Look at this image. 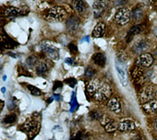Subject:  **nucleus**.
Segmentation results:
<instances>
[{
  "instance_id": "1",
  "label": "nucleus",
  "mask_w": 157,
  "mask_h": 140,
  "mask_svg": "<svg viewBox=\"0 0 157 140\" xmlns=\"http://www.w3.org/2000/svg\"><path fill=\"white\" fill-rule=\"evenodd\" d=\"M87 91L89 95L98 102L105 101L112 94L110 86L98 79H93L88 83Z\"/></svg>"
},
{
  "instance_id": "2",
  "label": "nucleus",
  "mask_w": 157,
  "mask_h": 140,
  "mask_svg": "<svg viewBox=\"0 0 157 140\" xmlns=\"http://www.w3.org/2000/svg\"><path fill=\"white\" fill-rule=\"evenodd\" d=\"M67 16L66 10L61 6H53L46 12L45 17L49 22H62Z\"/></svg>"
},
{
  "instance_id": "3",
  "label": "nucleus",
  "mask_w": 157,
  "mask_h": 140,
  "mask_svg": "<svg viewBox=\"0 0 157 140\" xmlns=\"http://www.w3.org/2000/svg\"><path fill=\"white\" fill-rule=\"evenodd\" d=\"M115 69L121 85L123 86H127L128 80L126 66L124 62H123L120 58H117L115 59Z\"/></svg>"
},
{
  "instance_id": "4",
  "label": "nucleus",
  "mask_w": 157,
  "mask_h": 140,
  "mask_svg": "<svg viewBox=\"0 0 157 140\" xmlns=\"http://www.w3.org/2000/svg\"><path fill=\"white\" fill-rule=\"evenodd\" d=\"M40 47L48 57L53 60L59 59V50L48 40H43L40 42Z\"/></svg>"
},
{
  "instance_id": "5",
  "label": "nucleus",
  "mask_w": 157,
  "mask_h": 140,
  "mask_svg": "<svg viewBox=\"0 0 157 140\" xmlns=\"http://www.w3.org/2000/svg\"><path fill=\"white\" fill-rule=\"evenodd\" d=\"M130 10L125 7L119 9L115 15V20L118 25H125L128 23L131 17Z\"/></svg>"
},
{
  "instance_id": "6",
  "label": "nucleus",
  "mask_w": 157,
  "mask_h": 140,
  "mask_svg": "<svg viewBox=\"0 0 157 140\" xmlns=\"http://www.w3.org/2000/svg\"><path fill=\"white\" fill-rule=\"evenodd\" d=\"M156 96V91L152 86L148 85L145 86L141 89L139 91L138 97L140 101L143 104L149 102L151 100H154Z\"/></svg>"
},
{
  "instance_id": "7",
  "label": "nucleus",
  "mask_w": 157,
  "mask_h": 140,
  "mask_svg": "<svg viewBox=\"0 0 157 140\" xmlns=\"http://www.w3.org/2000/svg\"><path fill=\"white\" fill-rule=\"evenodd\" d=\"M154 62V58L152 55L149 53H143L138 56V57L136 59V65L143 67H149L152 65Z\"/></svg>"
},
{
  "instance_id": "8",
  "label": "nucleus",
  "mask_w": 157,
  "mask_h": 140,
  "mask_svg": "<svg viewBox=\"0 0 157 140\" xmlns=\"http://www.w3.org/2000/svg\"><path fill=\"white\" fill-rule=\"evenodd\" d=\"M108 5V2L107 1H96L94 2L93 10L95 17H99L102 16Z\"/></svg>"
},
{
  "instance_id": "9",
  "label": "nucleus",
  "mask_w": 157,
  "mask_h": 140,
  "mask_svg": "<svg viewBox=\"0 0 157 140\" xmlns=\"http://www.w3.org/2000/svg\"><path fill=\"white\" fill-rule=\"evenodd\" d=\"M136 129V124L133 121L124 120L118 123L117 130L120 132H129Z\"/></svg>"
},
{
  "instance_id": "10",
  "label": "nucleus",
  "mask_w": 157,
  "mask_h": 140,
  "mask_svg": "<svg viewBox=\"0 0 157 140\" xmlns=\"http://www.w3.org/2000/svg\"><path fill=\"white\" fill-rule=\"evenodd\" d=\"M107 107L110 110L115 114H120L121 111V103L117 98H112L109 99L107 103Z\"/></svg>"
},
{
  "instance_id": "11",
  "label": "nucleus",
  "mask_w": 157,
  "mask_h": 140,
  "mask_svg": "<svg viewBox=\"0 0 157 140\" xmlns=\"http://www.w3.org/2000/svg\"><path fill=\"white\" fill-rule=\"evenodd\" d=\"M149 47V43L147 41H146V40H142L134 44L133 47V51L134 53H136V54L140 55L142 52H145L147 50H148Z\"/></svg>"
},
{
  "instance_id": "12",
  "label": "nucleus",
  "mask_w": 157,
  "mask_h": 140,
  "mask_svg": "<svg viewBox=\"0 0 157 140\" xmlns=\"http://www.w3.org/2000/svg\"><path fill=\"white\" fill-rule=\"evenodd\" d=\"M142 108L147 113L153 114L157 112V100H151L149 102L144 103L142 105Z\"/></svg>"
},
{
  "instance_id": "13",
  "label": "nucleus",
  "mask_w": 157,
  "mask_h": 140,
  "mask_svg": "<svg viewBox=\"0 0 157 140\" xmlns=\"http://www.w3.org/2000/svg\"><path fill=\"white\" fill-rule=\"evenodd\" d=\"M105 31V25L103 22H98V24L94 28L92 36L95 38V39H97V38H101L102 37L103 34H104Z\"/></svg>"
},
{
  "instance_id": "14",
  "label": "nucleus",
  "mask_w": 157,
  "mask_h": 140,
  "mask_svg": "<svg viewBox=\"0 0 157 140\" xmlns=\"http://www.w3.org/2000/svg\"><path fill=\"white\" fill-rule=\"evenodd\" d=\"M92 61L96 65L100 67H104L106 63V58L103 53H95L92 57Z\"/></svg>"
},
{
  "instance_id": "15",
  "label": "nucleus",
  "mask_w": 157,
  "mask_h": 140,
  "mask_svg": "<svg viewBox=\"0 0 157 140\" xmlns=\"http://www.w3.org/2000/svg\"><path fill=\"white\" fill-rule=\"evenodd\" d=\"M1 42L2 46L7 49H13V48L16 47L17 45V43L14 41L13 40L11 39V38L6 36H1Z\"/></svg>"
},
{
  "instance_id": "16",
  "label": "nucleus",
  "mask_w": 157,
  "mask_h": 140,
  "mask_svg": "<svg viewBox=\"0 0 157 140\" xmlns=\"http://www.w3.org/2000/svg\"><path fill=\"white\" fill-rule=\"evenodd\" d=\"M80 25V20L77 17L73 16L70 17L69 20H68L67 22V29L69 30L70 32H75L76 30Z\"/></svg>"
},
{
  "instance_id": "17",
  "label": "nucleus",
  "mask_w": 157,
  "mask_h": 140,
  "mask_svg": "<svg viewBox=\"0 0 157 140\" xmlns=\"http://www.w3.org/2000/svg\"><path fill=\"white\" fill-rule=\"evenodd\" d=\"M49 66L46 62H38L36 66V73L39 75H45L48 72Z\"/></svg>"
},
{
  "instance_id": "18",
  "label": "nucleus",
  "mask_w": 157,
  "mask_h": 140,
  "mask_svg": "<svg viewBox=\"0 0 157 140\" xmlns=\"http://www.w3.org/2000/svg\"><path fill=\"white\" fill-rule=\"evenodd\" d=\"M4 14L6 17H14L19 16L20 14H22V10L20 9L16 8V7L11 6L5 10Z\"/></svg>"
},
{
  "instance_id": "19",
  "label": "nucleus",
  "mask_w": 157,
  "mask_h": 140,
  "mask_svg": "<svg viewBox=\"0 0 157 140\" xmlns=\"http://www.w3.org/2000/svg\"><path fill=\"white\" fill-rule=\"evenodd\" d=\"M142 32H143V27H142L141 25H136V26H133L128 32V34L127 36L128 42L131 41V39H132L136 35L139 34Z\"/></svg>"
},
{
  "instance_id": "20",
  "label": "nucleus",
  "mask_w": 157,
  "mask_h": 140,
  "mask_svg": "<svg viewBox=\"0 0 157 140\" xmlns=\"http://www.w3.org/2000/svg\"><path fill=\"white\" fill-rule=\"evenodd\" d=\"M144 71L143 68L138 66H136L135 67L133 68V69L131 70V75L132 76V78L136 79V80H140L143 77Z\"/></svg>"
},
{
  "instance_id": "21",
  "label": "nucleus",
  "mask_w": 157,
  "mask_h": 140,
  "mask_svg": "<svg viewBox=\"0 0 157 140\" xmlns=\"http://www.w3.org/2000/svg\"><path fill=\"white\" fill-rule=\"evenodd\" d=\"M37 127L38 126H36V123L32 121H27L26 123H25V124L23 125L24 131L30 134H32L36 132Z\"/></svg>"
},
{
  "instance_id": "22",
  "label": "nucleus",
  "mask_w": 157,
  "mask_h": 140,
  "mask_svg": "<svg viewBox=\"0 0 157 140\" xmlns=\"http://www.w3.org/2000/svg\"><path fill=\"white\" fill-rule=\"evenodd\" d=\"M73 3L75 10L79 13H83L86 11V3H85L82 0H80V1H73Z\"/></svg>"
},
{
  "instance_id": "23",
  "label": "nucleus",
  "mask_w": 157,
  "mask_h": 140,
  "mask_svg": "<svg viewBox=\"0 0 157 140\" xmlns=\"http://www.w3.org/2000/svg\"><path fill=\"white\" fill-rule=\"evenodd\" d=\"M117 126L118 124H117L115 122V121H113L111 119V120L108 122V123L105 125V126L103 127L105 129V131L109 132V133H112V132H115L116 130H117Z\"/></svg>"
},
{
  "instance_id": "24",
  "label": "nucleus",
  "mask_w": 157,
  "mask_h": 140,
  "mask_svg": "<svg viewBox=\"0 0 157 140\" xmlns=\"http://www.w3.org/2000/svg\"><path fill=\"white\" fill-rule=\"evenodd\" d=\"M27 89L29 91V92L31 93V94H32L33 96H39L41 95V91H40L39 88H37L36 86H35L34 85H29L27 86Z\"/></svg>"
},
{
  "instance_id": "25",
  "label": "nucleus",
  "mask_w": 157,
  "mask_h": 140,
  "mask_svg": "<svg viewBox=\"0 0 157 140\" xmlns=\"http://www.w3.org/2000/svg\"><path fill=\"white\" fill-rule=\"evenodd\" d=\"M16 121V116L15 114H10L5 116L4 119V122L6 123H12Z\"/></svg>"
},
{
  "instance_id": "26",
  "label": "nucleus",
  "mask_w": 157,
  "mask_h": 140,
  "mask_svg": "<svg viewBox=\"0 0 157 140\" xmlns=\"http://www.w3.org/2000/svg\"><path fill=\"white\" fill-rule=\"evenodd\" d=\"M64 82L67 85L70 86L71 88H74L75 85L77 84V81L74 78H69L68 79H66Z\"/></svg>"
},
{
  "instance_id": "27",
  "label": "nucleus",
  "mask_w": 157,
  "mask_h": 140,
  "mask_svg": "<svg viewBox=\"0 0 157 140\" xmlns=\"http://www.w3.org/2000/svg\"><path fill=\"white\" fill-rule=\"evenodd\" d=\"M27 63L28 66H35L38 63V61L37 59L34 57H30L29 58L27 59Z\"/></svg>"
},
{
  "instance_id": "28",
  "label": "nucleus",
  "mask_w": 157,
  "mask_h": 140,
  "mask_svg": "<svg viewBox=\"0 0 157 140\" xmlns=\"http://www.w3.org/2000/svg\"><path fill=\"white\" fill-rule=\"evenodd\" d=\"M102 116V114H101L98 112H92L90 113V117L91 119H94V120H98L99 121L100 118Z\"/></svg>"
},
{
  "instance_id": "29",
  "label": "nucleus",
  "mask_w": 157,
  "mask_h": 140,
  "mask_svg": "<svg viewBox=\"0 0 157 140\" xmlns=\"http://www.w3.org/2000/svg\"><path fill=\"white\" fill-rule=\"evenodd\" d=\"M132 16L134 19L139 20L142 16V11H139V9H136V11H133Z\"/></svg>"
},
{
  "instance_id": "30",
  "label": "nucleus",
  "mask_w": 157,
  "mask_h": 140,
  "mask_svg": "<svg viewBox=\"0 0 157 140\" xmlns=\"http://www.w3.org/2000/svg\"><path fill=\"white\" fill-rule=\"evenodd\" d=\"M94 74V71L92 69V68H87V70H86L85 73V75L86 76L87 78H91L92 77V76Z\"/></svg>"
},
{
  "instance_id": "31",
  "label": "nucleus",
  "mask_w": 157,
  "mask_h": 140,
  "mask_svg": "<svg viewBox=\"0 0 157 140\" xmlns=\"http://www.w3.org/2000/svg\"><path fill=\"white\" fill-rule=\"evenodd\" d=\"M69 48L71 52H75L78 51V47L75 46L74 44H73V43H71V44L69 45Z\"/></svg>"
},
{
  "instance_id": "32",
  "label": "nucleus",
  "mask_w": 157,
  "mask_h": 140,
  "mask_svg": "<svg viewBox=\"0 0 157 140\" xmlns=\"http://www.w3.org/2000/svg\"><path fill=\"white\" fill-rule=\"evenodd\" d=\"M62 88V83L59 82V81H57V82H56L55 83V85H54V89H53V90H55L57 89V88Z\"/></svg>"
},
{
  "instance_id": "33",
  "label": "nucleus",
  "mask_w": 157,
  "mask_h": 140,
  "mask_svg": "<svg viewBox=\"0 0 157 140\" xmlns=\"http://www.w3.org/2000/svg\"><path fill=\"white\" fill-rule=\"evenodd\" d=\"M73 59L71 58H67V59H66V62H67L68 64H69V65H72V63H73Z\"/></svg>"
},
{
  "instance_id": "34",
  "label": "nucleus",
  "mask_w": 157,
  "mask_h": 140,
  "mask_svg": "<svg viewBox=\"0 0 157 140\" xmlns=\"http://www.w3.org/2000/svg\"><path fill=\"white\" fill-rule=\"evenodd\" d=\"M153 126H154V128L157 131V119H155V120L154 121V123H153Z\"/></svg>"
},
{
  "instance_id": "35",
  "label": "nucleus",
  "mask_w": 157,
  "mask_h": 140,
  "mask_svg": "<svg viewBox=\"0 0 157 140\" xmlns=\"http://www.w3.org/2000/svg\"><path fill=\"white\" fill-rule=\"evenodd\" d=\"M133 140H142V139H139V138H135V139H134Z\"/></svg>"
}]
</instances>
